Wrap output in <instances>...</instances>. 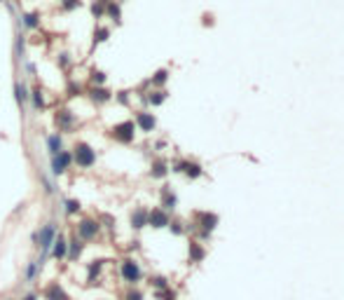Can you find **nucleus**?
I'll use <instances>...</instances> for the list:
<instances>
[{"instance_id":"26","label":"nucleus","mask_w":344,"mask_h":300,"mask_svg":"<svg viewBox=\"0 0 344 300\" xmlns=\"http://www.w3.org/2000/svg\"><path fill=\"white\" fill-rule=\"evenodd\" d=\"M106 17L120 26V24H122V5H120V0H108V5H106Z\"/></svg>"},{"instance_id":"10","label":"nucleus","mask_w":344,"mask_h":300,"mask_svg":"<svg viewBox=\"0 0 344 300\" xmlns=\"http://www.w3.org/2000/svg\"><path fill=\"white\" fill-rule=\"evenodd\" d=\"M134 124H136V129L143 131V134H152L157 129V117L150 110H136Z\"/></svg>"},{"instance_id":"18","label":"nucleus","mask_w":344,"mask_h":300,"mask_svg":"<svg viewBox=\"0 0 344 300\" xmlns=\"http://www.w3.org/2000/svg\"><path fill=\"white\" fill-rule=\"evenodd\" d=\"M82 251H84V242H82V239L73 232V235L68 237V256L66 258L70 260V263H75V260L82 256Z\"/></svg>"},{"instance_id":"6","label":"nucleus","mask_w":344,"mask_h":300,"mask_svg":"<svg viewBox=\"0 0 344 300\" xmlns=\"http://www.w3.org/2000/svg\"><path fill=\"white\" fill-rule=\"evenodd\" d=\"M120 274H122V279L127 281L129 286H136V284L143 279L141 265H138V260L131 258V256H127V258L120 260Z\"/></svg>"},{"instance_id":"14","label":"nucleus","mask_w":344,"mask_h":300,"mask_svg":"<svg viewBox=\"0 0 344 300\" xmlns=\"http://www.w3.org/2000/svg\"><path fill=\"white\" fill-rule=\"evenodd\" d=\"M129 225L134 232H141L143 228H148V209L145 206H136L131 216H129Z\"/></svg>"},{"instance_id":"9","label":"nucleus","mask_w":344,"mask_h":300,"mask_svg":"<svg viewBox=\"0 0 344 300\" xmlns=\"http://www.w3.org/2000/svg\"><path fill=\"white\" fill-rule=\"evenodd\" d=\"M54 124L56 129H59V134L63 131V134H70V131L75 129V124H77V117H75V113L70 108H56L54 113Z\"/></svg>"},{"instance_id":"27","label":"nucleus","mask_w":344,"mask_h":300,"mask_svg":"<svg viewBox=\"0 0 344 300\" xmlns=\"http://www.w3.org/2000/svg\"><path fill=\"white\" fill-rule=\"evenodd\" d=\"M108 38H110V28L108 26H96L94 35H92V49H96L99 45H103Z\"/></svg>"},{"instance_id":"8","label":"nucleus","mask_w":344,"mask_h":300,"mask_svg":"<svg viewBox=\"0 0 344 300\" xmlns=\"http://www.w3.org/2000/svg\"><path fill=\"white\" fill-rule=\"evenodd\" d=\"M70 167H73V153H70V150L63 148L59 155L49 157V171H52V176H54V178L63 176Z\"/></svg>"},{"instance_id":"28","label":"nucleus","mask_w":344,"mask_h":300,"mask_svg":"<svg viewBox=\"0 0 344 300\" xmlns=\"http://www.w3.org/2000/svg\"><path fill=\"white\" fill-rule=\"evenodd\" d=\"M28 96H31V92H28L26 85L24 82H14V101L19 106H24V103H28Z\"/></svg>"},{"instance_id":"13","label":"nucleus","mask_w":344,"mask_h":300,"mask_svg":"<svg viewBox=\"0 0 344 300\" xmlns=\"http://www.w3.org/2000/svg\"><path fill=\"white\" fill-rule=\"evenodd\" d=\"M159 206L169 213L176 211V206H178V195L171 190V185H162V188H159Z\"/></svg>"},{"instance_id":"29","label":"nucleus","mask_w":344,"mask_h":300,"mask_svg":"<svg viewBox=\"0 0 344 300\" xmlns=\"http://www.w3.org/2000/svg\"><path fill=\"white\" fill-rule=\"evenodd\" d=\"M108 80V75L103 73L101 68H92L89 70V87H103Z\"/></svg>"},{"instance_id":"24","label":"nucleus","mask_w":344,"mask_h":300,"mask_svg":"<svg viewBox=\"0 0 344 300\" xmlns=\"http://www.w3.org/2000/svg\"><path fill=\"white\" fill-rule=\"evenodd\" d=\"M28 101L33 103V110L35 113H42V110L47 108V99H45V92L40 87H33L31 89V96H28Z\"/></svg>"},{"instance_id":"20","label":"nucleus","mask_w":344,"mask_h":300,"mask_svg":"<svg viewBox=\"0 0 344 300\" xmlns=\"http://www.w3.org/2000/svg\"><path fill=\"white\" fill-rule=\"evenodd\" d=\"M169 162L164 160V157H157V160H152V164H150V178H157V181H162V178L169 176Z\"/></svg>"},{"instance_id":"47","label":"nucleus","mask_w":344,"mask_h":300,"mask_svg":"<svg viewBox=\"0 0 344 300\" xmlns=\"http://www.w3.org/2000/svg\"><path fill=\"white\" fill-rule=\"evenodd\" d=\"M21 300H38V295H35V293H26V295H24V298H21Z\"/></svg>"},{"instance_id":"38","label":"nucleus","mask_w":344,"mask_h":300,"mask_svg":"<svg viewBox=\"0 0 344 300\" xmlns=\"http://www.w3.org/2000/svg\"><path fill=\"white\" fill-rule=\"evenodd\" d=\"M99 223H101V228H106V230H115L117 220H115V216H110V213H101V216H99Z\"/></svg>"},{"instance_id":"7","label":"nucleus","mask_w":344,"mask_h":300,"mask_svg":"<svg viewBox=\"0 0 344 300\" xmlns=\"http://www.w3.org/2000/svg\"><path fill=\"white\" fill-rule=\"evenodd\" d=\"M169 169L176 171V174H183V176L190 178V181H197V178L204 176L202 164L195 162V160H176L174 164H169Z\"/></svg>"},{"instance_id":"17","label":"nucleus","mask_w":344,"mask_h":300,"mask_svg":"<svg viewBox=\"0 0 344 300\" xmlns=\"http://www.w3.org/2000/svg\"><path fill=\"white\" fill-rule=\"evenodd\" d=\"M49 256L54 260H66V256H68V239L63 237V235H56V239H54V244H52V249H49Z\"/></svg>"},{"instance_id":"12","label":"nucleus","mask_w":344,"mask_h":300,"mask_svg":"<svg viewBox=\"0 0 344 300\" xmlns=\"http://www.w3.org/2000/svg\"><path fill=\"white\" fill-rule=\"evenodd\" d=\"M84 94L89 96V101L94 103V106H106L108 101H113V92H110L106 85H103V87H87Z\"/></svg>"},{"instance_id":"30","label":"nucleus","mask_w":344,"mask_h":300,"mask_svg":"<svg viewBox=\"0 0 344 300\" xmlns=\"http://www.w3.org/2000/svg\"><path fill=\"white\" fill-rule=\"evenodd\" d=\"M80 211H82V202H80V199L70 197V199H66V202H63V213H66V216H77Z\"/></svg>"},{"instance_id":"39","label":"nucleus","mask_w":344,"mask_h":300,"mask_svg":"<svg viewBox=\"0 0 344 300\" xmlns=\"http://www.w3.org/2000/svg\"><path fill=\"white\" fill-rule=\"evenodd\" d=\"M169 230L174 232L176 237H181V235H185V232H188V225L183 223V220H171V223H169Z\"/></svg>"},{"instance_id":"5","label":"nucleus","mask_w":344,"mask_h":300,"mask_svg":"<svg viewBox=\"0 0 344 300\" xmlns=\"http://www.w3.org/2000/svg\"><path fill=\"white\" fill-rule=\"evenodd\" d=\"M101 223H99V218H92V216H84V218L77 220V225H75V235L82 239V242H96L99 239V235H101Z\"/></svg>"},{"instance_id":"21","label":"nucleus","mask_w":344,"mask_h":300,"mask_svg":"<svg viewBox=\"0 0 344 300\" xmlns=\"http://www.w3.org/2000/svg\"><path fill=\"white\" fill-rule=\"evenodd\" d=\"M141 99L148 103V106H155L157 108V106H162V103L169 99V92H166V89H150V92L141 94Z\"/></svg>"},{"instance_id":"19","label":"nucleus","mask_w":344,"mask_h":300,"mask_svg":"<svg viewBox=\"0 0 344 300\" xmlns=\"http://www.w3.org/2000/svg\"><path fill=\"white\" fill-rule=\"evenodd\" d=\"M188 258L190 263H202L204 258H206V249H204V244L199 242V239H190V244H188Z\"/></svg>"},{"instance_id":"44","label":"nucleus","mask_w":344,"mask_h":300,"mask_svg":"<svg viewBox=\"0 0 344 300\" xmlns=\"http://www.w3.org/2000/svg\"><path fill=\"white\" fill-rule=\"evenodd\" d=\"M202 24H204V26H213V14H211V12H204L202 14Z\"/></svg>"},{"instance_id":"25","label":"nucleus","mask_w":344,"mask_h":300,"mask_svg":"<svg viewBox=\"0 0 344 300\" xmlns=\"http://www.w3.org/2000/svg\"><path fill=\"white\" fill-rule=\"evenodd\" d=\"M148 80H150V87H152V89H164V85L169 82V68L155 70V73L150 75Z\"/></svg>"},{"instance_id":"32","label":"nucleus","mask_w":344,"mask_h":300,"mask_svg":"<svg viewBox=\"0 0 344 300\" xmlns=\"http://www.w3.org/2000/svg\"><path fill=\"white\" fill-rule=\"evenodd\" d=\"M14 56L17 59H26V35L17 33V40H14Z\"/></svg>"},{"instance_id":"15","label":"nucleus","mask_w":344,"mask_h":300,"mask_svg":"<svg viewBox=\"0 0 344 300\" xmlns=\"http://www.w3.org/2000/svg\"><path fill=\"white\" fill-rule=\"evenodd\" d=\"M42 298L45 300H73L59 281H49L47 286H45V291H42Z\"/></svg>"},{"instance_id":"22","label":"nucleus","mask_w":344,"mask_h":300,"mask_svg":"<svg viewBox=\"0 0 344 300\" xmlns=\"http://www.w3.org/2000/svg\"><path fill=\"white\" fill-rule=\"evenodd\" d=\"M42 24L40 12H21V26L26 31H38Z\"/></svg>"},{"instance_id":"46","label":"nucleus","mask_w":344,"mask_h":300,"mask_svg":"<svg viewBox=\"0 0 344 300\" xmlns=\"http://www.w3.org/2000/svg\"><path fill=\"white\" fill-rule=\"evenodd\" d=\"M26 70H28V75H35V63L28 61V63H26Z\"/></svg>"},{"instance_id":"11","label":"nucleus","mask_w":344,"mask_h":300,"mask_svg":"<svg viewBox=\"0 0 344 300\" xmlns=\"http://www.w3.org/2000/svg\"><path fill=\"white\" fill-rule=\"evenodd\" d=\"M169 223H171V216H169V211H164L162 206L148 209V228L162 230V228H169Z\"/></svg>"},{"instance_id":"23","label":"nucleus","mask_w":344,"mask_h":300,"mask_svg":"<svg viewBox=\"0 0 344 300\" xmlns=\"http://www.w3.org/2000/svg\"><path fill=\"white\" fill-rule=\"evenodd\" d=\"M45 145H47V153H49V157L59 155L61 150H63V136H61L59 131H54V134H49V136L45 138Z\"/></svg>"},{"instance_id":"35","label":"nucleus","mask_w":344,"mask_h":300,"mask_svg":"<svg viewBox=\"0 0 344 300\" xmlns=\"http://www.w3.org/2000/svg\"><path fill=\"white\" fill-rule=\"evenodd\" d=\"M150 286L155 288V291H162V288H169V279H166L164 274H152V277H150Z\"/></svg>"},{"instance_id":"4","label":"nucleus","mask_w":344,"mask_h":300,"mask_svg":"<svg viewBox=\"0 0 344 300\" xmlns=\"http://www.w3.org/2000/svg\"><path fill=\"white\" fill-rule=\"evenodd\" d=\"M70 153H73V164H77V169H92L96 164V150L87 141H77Z\"/></svg>"},{"instance_id":"33","label":"nucleus","mask_w":344,"mask_h":300,"mask_svg":"<svg viewBox=\"0 0 344 300\" xmlns=\"http://www.w3.org/2000/svg\"><path fill=\"white\" fill-rule=\"evenodd\" d=\"M84 94V87H82L77 80H68L66 85V96L68 99H75V96H82Z\"/></svg>"},{"instance_id":"36","label":"nucleus","mask_w":344,"mask_h":300,"mask_svg":"<svg viewBox=\"0 0 344 300\" xmlns=\"http://www.w3.org/2000/svg\"><path fill=\"white\" fill-rule=\"evenodd\" d=\"M56 66H59L61 70H68L73 66V56L68 54V52H59V54H56Z\"/></svg>"},{"instance_id":"40","label":"nucleus","mask_w":344,"mask_h":300,"mask_svg":"<svg viewBox=\"0 0 344 300\" xmlns=\"http://www.w3.org/2000/svg\"><path fill=\"white\" fill-rule=\"evenodd\" d=\"M113 99L120 106H129V101H131V92H127V89H122V92H117V94H113Z\"/></svg>"},{"instance_id":"3","label":"nucleus","mask_w":344,"mask_h":300,"mask_svg":"<svg viewBox=\"0 0 344 300\" xmlns=\"http://www.w3.org/2000/svg\"><path fill=\"white\" fill-rule=\"evenodd\" d=\"M136 124L134 120H124V122H117L108 129V136L113 138L115 143H122V145H131L136 141Z\"/></svg>"},{"instance_id":"45","label":"nucleus","mask_w":344,"mask_h":300,"mask_svg":"<svg viewBox=\"0 0 344 300\" xmlns=\"http://www.w3.org/2000/svg\"><path fill=\"white\" fill-rule=\"evenodd\" d=\"M138 249H141V242H138V239H134V242H131V246H129V251H138Z\"/></svg>"},{"instance_id":"1","label":"nucleus","mask_w":344,"mask_h":300,"mask_svg":"<svg viewBox=\"0 0 344 300\" xmlns=\"http://www.w3.org/2000/svg\"><path fill=\"white\" fill-rule=\"evenodd\" d=\"M220 218H218V213L213 211H195L192 213V223L188 225V230H195L199 235V242L204 239H209L213 235V230L218 228Z\"/></svg>"},{"instance_id":"2","label":"nucleus","mask_w":344,"mask_h":300,"mask_svg":"<svg viewBox=\"0 0 344 300\" xmlns=\"http://www.w3.org/2000/svg\"><path fill=\"white\" fill-rule=\"evenodd\" d=\"M56 235H59V228H56L54 220H49V223L42 225L40 230H35V232H33V244L40 246L42 258H45V256H49V249H52V244H54ZM42 258H40V260H42Z\"/></svg>"},{"instance_id":"16","label":"nucleus","mask_w":344,"mask_h":300,"mask_svg":"<svg viewBox=\"0 0 344 300\" xmlns=\"http://www.w3.org/2000/svg\"><path fill=\"white\" fill-rule=\"evenodd\" d=\"M108 260L106 258H94L92 263H87V284L89 286H94V284H99V277H101V270H103V265H106Z\"/></svg>"},{"instance_id":"43","label":"nucleus","mask_w":344,"mask_h":300,"mask_svg":"<svg viewBox=\"0 0 344 300\" xmlns=\"http://www.w3.org/2000/svg\"><path fill=\"white\" fill-rule=\"evenodd\" d=\"M40 183H42V188H45V192H47V195H54V185H52V181H49V178L40 176Z\"/></svg>"},{"instance_id":"34","label":"nucleus","mask_w":344,"mask_h":300,"mask_svg":"<svg viewBox=\"0 0 344 300\" xmlns=\"http://www.w3.org/2000/svg\"><path fill=\"white\" fill-rule=\"evenodd\" d=\"M106 5H108V0H94L92 7H89V10H92V17H94V19H103V17H106Z\"/></svg>"},{"instance_id":"37","label":"nucleus","mask_w":344,"mask_h":300,"mask_svg":"<svg viewBox=\"0 0 344 300\" xmlns=\"http://www.w3.org/2000/svg\"><path fill=\"white\" fill-rule=\"evenodd\" d=\"M59 7L63 12H75L82 7V0H59Z\"/></svg>"},{"instance_id":"42","label":"nucleus","mask_w":344,"mask_h":300,"mask_svg":"<svg viewBox=\"0 0 344 300\" xmlns=\"http://www.w3.org/2000/svg\"><path fill=\"white\" fill-rule=\"evenodd\" d=\"M124 300H145V298H143V293L138 291V288L131 286V288L127 291V293H124Z\"/></svg>"},{"instance_id":"31","label":"nucleus","mask_w":344,"mask_h":300,"mask_svg":"<svg viewBox=\"0 0 344 300\" xmlns=\"http://www.w3.org/2000/svg\"><path fill=\"white\" fill-rule=\"evenodd\" d=\"M40 270H42V260H31V263H28V267H26V272H24V279L31 284V281L38 277V272H40Z\"/></svg>"},{"instance_id":"41","label":"nucleus","mask_w":344,"mask_h":300,"mask_svg":"<svg viewBox=\"0 0 344 300\" xmlns=\"http://www.w3.org/2000/svg\"><path fill=\"white\" fill-rule=\"evenodd\" d=\"M155 298L157 300H176V291L174 288H162V291H155Z\"/></svg>"}]
</instances>
